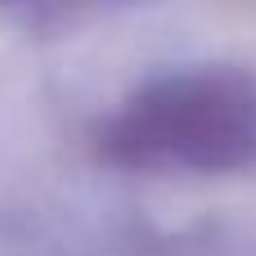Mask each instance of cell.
Listing matches in <instances>:
<instances>
[{
	"label": "cell",
	"instance_id": "1",
	"mask_svg": "<svg viewBox=\"0 0 256 256\" xmlns=\"http://www.w3.org/2000/svg\"><path fill=\"white\" fill-rule=\"evenodd\" d=\"M112 153L135 166L176 162L230 171L256 153V94L225 72H189L148 86L112 126Z\"/></svg>",
	"mask_w": 256,
	"mask_h": 256
}]
</instances>
